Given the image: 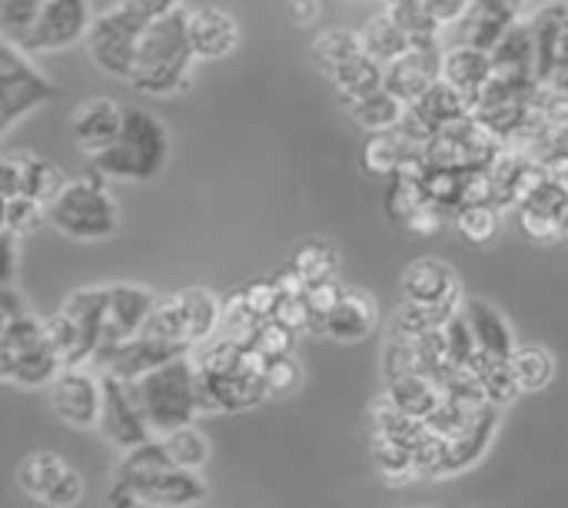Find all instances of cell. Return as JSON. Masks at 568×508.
Returning <instances> with one entry per match:
<instances>
[{
    "mask_svg": "<svg viewBox=\"0 0 568 508\" xmlns=\"http://www.w3.org/2000/svg\"><path fill=\"white\" fill-rule=\"evenodd\" d=\"M193 40H190V13L180 7L163 20H153L136 47V67H133V87L143 93H180L190 87L186 67L193 60Z\"/></svg>",
    "mask_w": 568,
    "mask_h": 508,
    "instance_id": "1",
    "label": "cell"
},
{
    "mask_svg": "<svg viewBox=\"0 0 568 508\" xmlns=\"http://www.w3.org/2000/svg\"><path fill=\"white\" fill-rule=\"evenodd\" d=\"M130 393H133L136 409L143 413V419L156 439L170 436L183 426H193V419L200 413L193 356L173 359V363L140 376V379H133Z\"/></svg>",
    "mask_w": 568,
    "mask_h": 508,
    "instance_id": "2",
    "label": "cell"
},
{
    "mask_svg": "<svg viewBox=\"0 0 568 508\" xmlns=\"http://www.w3.org/2000/svg\"><path fill=\"white\" fill-rule=\"evenodd\" d=\"M166 153H170V140H166L163 123L140 106H126L120 136L106 150L90 156V170L103 176L143 183V180H153L166 166Z\"/></svg>",
    "mask_w": 568,
    "mask_h": 508,
    "instance_id": "3",
    "label": "cell"
},
{
    "mask_svg": "<svg viewBox=\"0 0 568 508\" xmlns=\"http://www.w3.org/2000/svg\"><path fill=\"white\" fill-rule=\"evenodd\" d=\"M63 373V359L47 339L43 323L30 319L27 313L3 323L0 333V376L20 389L50 386Z\"/></svg>",
    "mask_w": 568,
    "mask_h": 508,
    "instance_id": "4",
    "label": "cell"
},
{
    "mask_svg": "<svg viewBox=\"0 0 568 508\" xmlns=\"http://www.w3.org/2000/svg\"><path fill=\"white\" fill-rule=\"evenodd\" d=\"M93 176L67 183L63 193L47 206L50 223L70 236V240H106L120 230V216L116 206L103 186V173L90 170Z\"/></svg>",
    "mask_w": 568,
    "mask_h": 508,
    "instance_id": "5",
    "label": "cell"
},
{
    "mask_svg": "<svg viewBox=\"0 0 568 508\" xmlns=\"http://www.w3.org/2000/svg\"><path fill=\"white\" fill-rule=\"evenodd\" d=\"M220 319H223V303L210 289L190 286V289L156 299L143 333L196 346V343H206L213 333H220Z\"/></svg>",
    "mask_w": 568,
    "mask_h": 508,
    "instance_id": "6",
    "label": "cell"
},
{
    "mask_svg": "<svg viewBox=\"0 0 568 508\" xmlns=\"http://www.w3.org/2000/svg\"><path fill=\"white\" fill-rule=\"evenodd\" d=\"M150 23H140L133 13H126L123 7L103 10L93 17L90 30H87V50L93 57V63L120 80H133V67H136V47L140 37Z\"/></svg>",
    "mask_w": 568,
    "mask_h": 508,
    "instance_id": "7",
    "label": "cell"
},
{
    "mask_svg": "<svg viewBox=\"0 0 568 508\" xmlns=\"http://www.w3.org/2000/svg\"><path fill=\"white\" fill-rule=\"evenodd\" d=\"M503 140L476 120V113H466L443 126L436 140L426 146L429 166H449V170H486L503 153Z\"/></svg>",
    "mask_w": 568,
    "mask_h": 508,
    "instance_id": "8",
    "label": "cell"
},
{
    "mask_svg": "<svg viewBox=\"0 0 568 508\" xmlns=\"http://www.w3.org/2000/svg\"><path fill=\"white\" fill-rule=\"evenodd\" d=\"M17 489L47 508H73L83 502V476L57 453H33L17 466Z\"/></svg>",
    "mask_w": 568,
    "mask_h": 508,
    "instance_id": "9",
    "label": "cell"
},
{
    "mask_svg": "<svg viewBox=\"0 0 568 508\" xmlns=\"http://www.w3.org/2000/svg\"><path fill=\"white\" fill-rule=\"evenodd\" d=\"M93 17L87 0H43L33 23L13 40L23 53H47V50H63L87 37Z\"/></svg>",
    "mask_w": 568,
    "mask_h": 508,
    "instance_id": "10",
    "label": "cell"
},
{
    "mask_svg": "<svg viewBox=\"0 0 568 508\" xmlns=\"http://www.w3.org/2000/svg\"><path fill=\"white\" fill-rule=\"evenodd\" d=\"M156 306V296L143 286H106V306H103V326H100V349L93 363L100 366L113 349L130 343L143 333L150 313Z\"/></svg>",
    "mask_w": 568,
    "mask_h": 508,
    "instance_id": "11",
    "label": "cell"
},
{
    "mask_svg": "<svg viewBox=\"0 0 568 508\" xmlns=\"http://www.w3.org/2000/svg\"><path fill=\"white\" fill-rule=\"evenodd\" d=\"M266 396H270L266 376L263 373H253V369H246L240 363L233 369H226V373L196 369L200 413H240V409L260 406Z\"/></svg>",
    "mask_w": 568,
    "mask_h": 508,
    "instance_id": "12",
    "label": "cell"
},
{
    "mask_svg": "<svg viewBox=\"0 0 568 508\" xmlns=\"http://www.w3.org/2000/svg\"><path fill=\"white\" fill-rule=\"evenodd\" d=\"M116 479L146 508H193L206 502V482L193 469L166 466V469L133 473V476H116Z\"/></svg>",
    "mask_w": 568,
    "mask_h": 508,
    "instance_id": "13",
    "label": "cell"
},
{
    "mask_svg": "<svg viewBox=\"0 0 568 508\" xmlns=\"http://www.w3.org/2000/svg\"><path fill=\"white\" fill-rule=\"evenodd\" d=\"M100 386H103V409H100V433L106 443H113L116 449L130 453L136 446H146L150 439H156L143 419V413L136 409V399L130 393V383L113 376V373H100Z\"/></svg>",
    "mask_w": 568,
    "mask_h": 508,
    "instance_id": "14",
    "label": "cell"
},
{
    "mask_svg": "<svg viewBox=\"0 0 568 508\" xmlns=\"http://www.w3.org/2000/svg\"><path fill=\"white\" fill-rule=\"evenodd\" d=\"M0 87H3V130L13 126L23 113L57 96V87L47 83L27 63L23 50L10 40H3V53H0Z\"/></svg>",
    "mask_w": 568,
    "mask_h": 508,
    "instance_id": "15",
    "label": "cell"
},
{
    "mask_svg": "<svg viewBox=\"0 0 568 508\" xmlns=\"http://www.w3.org/2000/svg\"><path fill=\"white\" fill-rule=\"evenodd\" d=\"M183 356H193V346L190 343H176V339H163V336H153V333H140L133 336L130 343H123L120 349H113L103 363H100V373H113L126 383L173 363V359H183Z\"/></svg>",
    "mask_w": 568,
    "mask_h": 508,
    "instance_id": "16",
    "label": "cell"
},
{
    "mask_svg": "<svg viewBox=\"0 0 568 508\" xmlns=\"http://www.w3.org/2000/svg\"><path fill=\"white\" fill-rule=\"evenodd\" d=\"M50 406L53 413L73 426V429H93L100 426V409H103V386L80 366L63 369L50 383Z\"/></svg>",
    "mask_w": 568,
    "mask_h": 508,
    "instance_id": "17",
    "label": "cell"
},
{
    "mask_svg": "<svg viewBox=\"0 0 568 508\" xmlns=\"http://www.w3.org/2000/svg\"><path fill=\"white\" fill-rule=\"evenodd\" d=\"M529 23L536 37V80L552 87L556 77L568 70V0L549 3Z\"/></svg>",
    "mask_w": 568,
    "mask_h": 508,
    "instance_id": "18",
    "label": "cell"
},
{
    "mask_svg": "<svg viewBox=\"0 0 568 508\" xmlns=\"http://www.w3.org/2000/svg\"><path fill=\"white\" fill-rule=\"evenodd\" d=\"M0 183H3V200L30 196V200H40L43 206H50L67 186L63 173L53 163H47L40 156H23V153L7 156L0 163Z\"/></svg>",
    "mask_w": 568,
    "mask_h": 508,
    "instance_id": "19",
    "label": "cell"
},
{
    "mask_svg": "<svg viewBox=\"0 0 568 508\" xmlns=\"http://www.w3.org/2000/svg\"><path fill=\"white\" fill-rule=\"evenodd\" d=\"M496 429H499V406L486 403L459 433H453L446 439V449H443V463H439L436 479H446V476H456V473L476 466L486 456V449L493 446Z\"/></svg>",
    "mask_w": 568,
    "mask_h": 508,
    "instance_id": "20",
    "label": "cell"
},
{
    "mask_svg": "<svg viewBox=\"0 0 568 508\" xmlns=\"http://www.w3.org/2000/svg\"><path fill=\"white\" fill-rule=\"evenodd\" d=\"M443 77L439 47H409L403 57L386 63V90L403 103H416Z\"/></svg>",
    "mask_w": 568,
    "mask_h": 508,
    "instance_id": "21",
    "label": "cell"
},
{
    "mask_svg": "<svg viewBox=\"0 0 568 508\" xmlns=\"http://www.w3.org/2000/svg\"><path fill=\"white\" fill-rule=\"evenodd\" d=\"M519 7L513 0H473L469 13L459 20V33L456 43L466 47H479L486 53H493L499 47V40L519 23Z\"/></svg>",
    "mask_w": 568,
    "mask_h": 508,
    "instance_id": "22",
    "label": "cell"
},
{
    "mask_svg": "<svg viewBox=\"0 0 568 508\" xmlns=\"http://www.w3.org/2000/svg\"><path fill=\"white\" fill-rule=\"evenodd\" d=\"M70 126H73V143L83 153L97 156L100 150H106L120 136V130H123V110L113 100L97 96V100H87V103H80L73 110Z\"/></svg>",
    "mask_w": 568,
    "mask_h": 508,
    "instance_id": "23",
    "label": "cell"
},
{
    "mask_svg": "<svg viewBox=\"0 0 568 508\" xmlns=\"http://www.w3.org/2000/svg\"><path fill=\"white\" fill-rule=\"evenodd\" d=\"M406 303H429V306H456L459 303V280L439 260H416L406 266L399 280Z\"/></svg>",
    "mask_w": 568,
    "mask_h": 508,
    "instance_id": "24",
    "label": "cell"
},
{
    "mask_svg": "<svg viewBox=\"0 0 568 508\" xmlns=\"http://www.w3.org/2000/svg\"><path fill=\"white\" fill-rule=\"evenodd\" d=\"M190 40H193V53L200 60H220L236 50L240 27L233 23L230 13H223L216 7H200L190 13Z\"/></svg>",
    "mask_w": 568,
    "mask_h": 508,
    "instance_id": "25",
    "label": "cell"
},
{
    "mask_svg": "<svg viewBox=\"0 0 568 508\" xmlns=\"http://www.w3.org/2000/svg\"><path fill=\"white\" fill-rule=\"evenodd\" d=\"M443 77L459 87L466 96H476L489 87V80L496 77L493 67V53L479 50V47H466V43H453V50L443 53Z\"/></svg>",
    "mask_w": 568,
    "mask_h": 508,
    "instance_id": "26",
    "label": "cell"
},
{
    "mask_svg": "<svg viewBox=\"0 0 568 508\" xmlns=\"http://www.w3.org/2000/svg\"><path fill=\"white\" fill-rule=\"evenodd\" d=\"M463 316H466V323H469V329H473V336H476V343H479L483 353L499 356V359H513V353H516L513 326L506 323V316L493 303L469 299L463 306Z\"/></svg>",
    "mask_w": 568,
    "mask_h": 508,
    "instance_id": "27",
    "label": "cell"
},
{
    "mask_svg": "<svg viewBox=\"0 0 568 508\" xmlns=\"http://www.w3.org/2000/svg\"><path fill=\"white\" fill-rule=\"evenodd\" d=\"M369 433H373V443H399V446H409L413 453L429 439V426L423 419L396 409V403L389 396H383L369 409Z\"/></svg>",
    "mask_w": 568,
    "mask_h": 508,
    "instance_id": "28",
    "label": "cell"
},
{
    "mask_svg": "<svg viewBox=\"0 0 568 508\" xmlns=\"http://www.w3.org/2000/svg\"><path fill=\"white\" fill-rule=\"evenodd\" d=\"M373 326H376V303L359 289H346L339 306L323 319V333L339 343L366 339L373 333Z\"/></svg>",
    "mask_w": 568,
    "mask_h": 508,
    "instance_id": "29",
    "label": "cell"
},
{
    "mask_svg": "<svg viewBox=\"0 0 568 508\" xmlns=\"http://www.w3.org/2000/svg\"><path fill=\"white\" fill-rule=\"evenodd\" d=\"M493 67L496 77H509V80H536V37H532V23L519 20L493 50Z\"/></svg>",
    "mask_w": 568,
    "mask_h": 508,
    "instance_id": "30",
    "label": "cell"
},
{
    "mask_svg": "<svg viewBox=\"0 0 568 508\" xmlns=\"http://www.w3.org/2000/svg\"><path fill=\"white\" fill-rule=\"evenodd\" d=\"M343 106L369 130V133H379V130H396L403 113H406V103L383 87L376 90H366V93H339Z\"/></svg>",
    "mask_w": 568,
    "mask_h": 508,
    "instance_id": "31",
    "label": "cell"
},
{
    "mask_svg": "<svg viewBox=\"0 0 568 508\" xmlns=\"http://www.w3.org/2000/svg\"><path fill=\"white\" fill-rule=\"evenodd\" d=\"M386 396L396 403V409H403V413H409V416H416V419H423V423H426V419L443 406V399H446L443 386L433 383V379H426V376L389 379Z\"/></svg>",
    "mask_w": 568,
    "mask_h": 508,
    "instance_id": "32",
    "label": "cell"
},
{
    "mask_svg": "<svg viewBox=\"0 0 568 508\" xmlns=\"http://www.w3.org/2000/svg\"><path fill=\"white\" fill-rule=\"evenodd\" d=\"M413 106H419V113L436 126V130H443V126H449L453 120H459V116H466V113H473V96H466L459 87H453L446 77H439Z\"/></svg>",
    "mask_w": 568,
    "mask_h": 508,
    "instance_id": "33",
    "label": "cell"
},
{
    "mask_svg": "<svg viewBox=\"0 0 568 508\" xmlns=\"http://www.w3.org/2000/svg\"><path fill=\"white\" fill-rule=\"evenodd\" d=\"M469 369L479 376L486 399H489L493 406H499V409L509 406V403L523 393V386H519V379H516V369H513V359H499V356H489V353L479 349V353L473 356Z\"/></svg>",
    "mask_w": 568,
    "mask_h": 508,
    "instance_id": "34",
    "label": "cell"
},
{
    "mask_svg": "<svg viewBox=\"0 0 568 508\" xmlns=\"http://www.w3.org/2000/svg\"><path fill=\"white\" fill-rule=\"evenodd\" d=\"M469 173L473 170H449V166H429L423 170V190L426 200L443 210L446 216H453L463 203H466V190H469Z\"/></svg>",
    "mask_w": 568,
    "mask_h": 508,
    "instance_id": "35",
    "label": "cell"
},
{
    "mask_svg": "<svg viewBox=\"0 0 568 508\" xmlns=\"http://www.w3.org/2000/svg\"><path fill=\"white\" fill-rule=\"evenodd\" d=\"M389 17L406 30L413 47H439L443 23L429 10V0H396L389 3Z\"/></svg>",
    "mask_w": 568,
    "mask_h": 508,
    "instance_id": "36",
    "label": "cell"
},
{
    "mask_svg": "<svg viewBox=\"0 0 568 508\" xmlns=\"http://www.w3.org/2000/svg\"><path fill=\"white\" fill-rule=\"evenodd\" d=\"M456 316V306H429V303H406L396 309L393 323H389V336H403V339H416L429 329L446 326Z\"/></svg>",
    "mask_w": 568,
    "mask_h": 508,
    "instance_id": "37",
    "label": "cell"
},
{
    "mask_svg": "<svg viewBox=\"0 0 568 508\" xmlns=\"http://www.w3.org/2000/svg\"><path fill=\"white\" fill-rule=\"evenodd\" d=\"M326 77L333 80V87L339 93H366V90H376L386 83V63H379L369 53H359V57L339 63L336 70H329Z\"/></svg>",
    "mask_w": 568,
    "mask_h": 508,
    "instance_id": "38",
    "label": "cell"
},
{
    "mask_svg": "<svg viewBox=\"0 0 568 508\" xmlns=\"http://www.w3.org/2000/svg\"><path fill=\"white\" fill-rule=\"evenodd\" d=\"M363 43H366V53L376 57L379 63H393L396 57H403L413 47V40L406 37V30L389 13H383V17H376V20L366 23Z\"/></svg>",
    "mask_w": 568,
    "mask_h": 508,
    "instance_id": "39",
    "label": "cell"
},
{
    "mask_svg": "<svg viewBox=\"0 0 568 508\" xmlns=\"http://www.w3.org/2000/svg\"><path fill=\"white\" fill-rule=\"evenodd\" d=\"M359 53H366L363 33H353V30H346V27H329V30H323V33L316 37V43H313V57L320 60V67H323L326 73L336 70L339 63L359 57Z\"/></svg>",
    "mask_w": 568,
    "mask_h": 508,
    "instance_id": "40",
    "label": "cell"
},
{
    "mask_svg": "<svg viewBox=\"0 0 568 508\" xmlns=\"http://www.w3.org/2000/svg\"><path fill=\"white\" fill-rule=\"evenodd\" d=\"M160 443H163L170 463L180 466V469L200 473L210 463V443H206V436L196 426H183V429H176L170 436H160Z\"/></svg>",
    "mask_w": 568,
    "mask_h": 508,
    "instance_id": "41",
    "label": "cell"
},
{
    "mask_svg": "<svg viewBox=\"0 0 568 508\" xmlns=\"http://www.w3.org/2000/svg\"><path fill=\"white\" fill-rule=\"evenodd\" d=\"M453 223H456V233L476 246L483 243H493L496 233H499V206L493 203H463L456 213H453Z\"/></svg>",
    "mask_w": 568,
    "mask_h": 508,
    "instance_id": "42",
    "label": "cell"
},
{
    "mask_svg": "<svg viewBox=\"0 0 568 508\" xmlns=\"http://www.w3.org/2000/svg\"><path fill=\"white\" fill-rule=\"evenodd\" d=\"M513 369H516V379L526 393H539L552 383L556 376V363H552V353L542 349V346H516L513 353Z\"/></svg>",
    "mask_w": 568,
    "mask_h": 508,
    "instance_id": "43",
    "label": "cell"
},
{
    "mask_svg": "<svg viewBox=\"0 0 568 508\" xmlns=\"http://www.w3.org/2000/svg\"><path fill=\"white\" fill-rule=\"evenodd\" d=\"M293 270H296L310 286H316V283H329V280H336L339 260H336V250H333L329 243H323V240H310V243H303V246L296 250V256H293Z\"/></svg>",
    "mask_w": 568,
    "mask_h": 508,
    "instance_id": "44",
    "label": "cell"
},
{
    "mask_svg": "<svg viewBox=\"0 0 568 508\" xmlns=\"http://www.w3.org/2000/svg\"><path fill=\"white\" fill-rule=\"evenodd\" d=\"M386 206H389V216L399 220V223H406L416 210L429 206L426 190H423V170L419 173H413V170L396 173L393 183H389V203Z\"/></svg>",
    "mask_w": 568,
    "mask_h": 508,
    "instance_id": "45",
    "label": "cell"
},
{
    "mask_svg": "<svg viewBox=\"0 0 568 508\" xmlns=\"http://www.w3.org/2000/svg\"><path fill=\"white\" fill-rule=\"evenodd\" d=\"M250 346H256V349L273 363V359L293 356L296 333H293V329H286V326H280L276 319H263V326L256 329V336H253V343H250Z\"/></svg>",
    "mask_w": 568,
    "mask_h": 508,
    "instance_id": "46",
    "label": "cell"
},
{
    "mask_svg": "<svg viewBox=\"0 0 568 508\" xmlns=\"http://www.w3.org/2000/svg\"><path fill=\"white\" fill-rule=\"evenodd\" d=\"M47 206L30 196H10L3 200V230L10 233H30L43 220Z\"/></svg>",
    "mask_w": 568,
    "mask_h": 508,
    "instance_id": "47",
    "label": "cell"
},
{
    "mask_svg": "<svg viewBox=\"0 0 568 508\" xmlns=\"http://www.w3.org/2000/svg\"><path fill=\"white\" fill-rule=\"evenodd\" d=\"M443 333H446L449 356H453L456 369L469 366V363H473V356L479 353V343H476V336H473V329H469L466 316H463V313H456V316L443 326Z\"/></svg>",
    "mask_w": 568,
    "mask_h": 508,
    "instance_id": "48",
    "label": "cell"
},
{
    "mask_svg": "<svg viewBox=\"0 0 568 508\" xmlns=\"http://www.w3.org/2000/svg\"><path fill=\"white\" fill-rule=\"evenodd\" d=\"M519 226L529 240L536 243H559V226L562 220L552 216V213H542V210H532V206H519Z\"/></svg>",
    "mask_w": 568,
    "mask_h": 508,
    "instance_id": "49",
    "label": "cell"
},
{
    "mask_svg": "<svg viewBox=\"0 0 568 508\" xmlns=\"http://www.w3.org/2000/svg\"><path fill=\"white\" fill-rule=\"evenodd\" d=\"M280 299H283V293H280L276 280H270V283H250V286L243 289V303L250 306V313H253L256 319H273Z\"/></svg>",
    "mask_w": 568,
    "mask_h": 508,
    "instance_id": "50",
    "label": "cell"
},
{
    "mask_svg": "<svg viewBox=\"0 0 568 508\" xmlns=\"http://www.w3.org/2000/svg\"><path fill=\"white\" fill-rule=\"evenodd\" d=\"M273 319H276L280 326L293 329V333H303V329L316 326V316H313L306 296H283L280 306H276V313H273Z\"/></svg>",
    "mask_w": 568,
    "mask_h": 508,
    "instance_id": "51",
    "label": "cell"
},
{
    "mask_svg": "<svg viewBox=\"0 0 568 508\" xmlns=\"http://www.w3.org/2000/svg\"><path fill=\"white\" fill-rule=\"evenodd\" d=\"M303 383V373H300V363L293 356H283V359H273L270 369H266V386H270V396H286V393H296Z\"/></svg>",
    "mask_w": 568,
    "mask_h": 508,
    "instance_id": "52",
    "label": "cell"
},
{
    "mask_svg": "<svg viewBox=\"0 0 568 508\" xmlns=\"http://www.w3.org/2000/svg\"><path fill=\"white\" fill-rule=\"evenodd\" d=\"M343 286L336 283V280H329V283H316V286H310L306 289V303H310V309H313V316H316V329L323 326V319L339 306V299H343Z\"/></svg>",
    "mask_w": 568,
    "mask_h": 508,
    "instance_id": "53",
    "label": "cell"
},
{
    "mask_svg": "<svg viewBox=\"0 0 568 508\" xmlns=\"http://www.w3.org/2000/svg\"><path fill=\"white\" fill-rule=\"evenodd\" d=\"M116 7L133 13L140 23H153V20H163L173 10H180V0H116Z\"/></svg>",
    "mask_w": 568,
    "mask_h": 508,
    "instance_id": "54",
    "label": "cell"
},
{
    "mask_svg": "<svg viewBox=\"0 0 568 508\" xmlns=\"http://www.w3.org/2000/svg\"><path fill=\"white\" fill-rule=\"evenodd\" d=\"M446 220H449V216L429 203V206L416 210V213L406 220V226H409L413 233H419V236H433V233H439V230H443V223H446Z\"/></svg>",
    "mask_w": 568,
    "mask_h": 508,
    "instance_id": "55",
    "label": "cell"
},
{
    "mask_svg": "<svg viewBox=\"0 0 568 508\" xmlns=\"http://www.w3.org/2000/svg\"><path fill=\"white\" fill-rule=\"evenodd\" d=\"M469 3L473 0H429V10L436 13V20L443 27H453V23H459L469 13Z\"/></svg>",
    "mask_w": 568,
    "mask_h": 508,
    "instance_id": "56",
    "label": "cell"
},
{
    "mask_svg": "<svg viewBox=\"0 0 568 508\" xmlns=\"http://www.w3.org/2000/svg\"><path fill=\"white\" fill-rule=\"evenodd\" d=\"M320 10H323L320 0H290V17H293V23H300V27L313 23V20L320 17Z\"/></svg>",
    "mask_w": 568,
    "mask_h": 508,
    "instance_id": "57",
    "label": "cell"
},
{
    "mask_svg": "<svg viewBox=\"0 0 568 508\" xmlns=\"http://www.w3.org/2000/svg\"><path fill=\"white\" fill-rule=\"evenodd\" d=\"M276 286H280V293H283V296H306V289H310V283H306L293 266H290L286 273H280V276H276Z\"/></svg>",
    "mask_w": 568,
    "mask_h": 508,
    "instance_id": "58",
    "label": "cell"
},
{
    "mask_svg": "<svg viewBox=\"0 0 568 508\" xmlns=\"http://www.w3.org/2000/svg\"><path fill=\"white\" fill-rule=\"evenodd\" d=\"M140 502H136V496L116 479V486H113V492H110V499H106V506L103 508H136Z\"/></svg>",
    "mask_w": 568,
    "mask_h": 508,
    "instance_id": "59",
    "label": "cell"
},
{
    "mask_svg": "<svg viewBox=\"0 0 568 508\" xmlns=\"http://www.w3.org/2000/svg\"><path fill=\"white\" fill-rule=\"evenodd\" d=\"M3 253H7V270H3V283L13 280V270H17V233L3 230Z\"/></svg>",
    "mask_w": 568,
    "mask_h": 508,
    "instance_id": "60",
    "label": "cell"
},
{
    "mask_svg": "<svg viewBox=\"0 0 568 508\" xmlns=\"http://www.w3.org/2000/svg\"><path fill=\"white\" fill-rule=\"evenodd\" d=\"M0 303H3V323H7V319H17V316H23V309H20V299L13 296V289H10V286H3V293H0Z\"/></svg>",
    "mask_w": 568,
    "mask_h": 508,
    "instance_id": "61",
    "label": "cell"
},
{
    "mask_svg": "<svg viewBox=\"0 0 568 508\" xmlns=\"http://www.w3.org/2000/svg\"><path fill=\"white\" fill-rule=\"evenodd\" d=\"M559 243H566L568 246V213L562 216V226H559Z\"/></svg>",
    "mask_w": 568,
    "mask_h": 508,
    "instance_id": "62",
    "label": "cell"
},
{
    "mask_svg": "<svg viewBox=\"0 0 568 508\" xmlns=\"http://www.w3.org/2000/svg\"><path fill=\"white\" fill-rule=\"evenodd\" d=\"M552 87H556V90H566V93H568V70H566V73H559V77H556V83H552Z\"/></svg>",
    "mask_w": 568,
    "mask_h": 508,
    "instance_id": "63",
    "label": "cell"
},
{
    "mask_svg": "<svg viewBox=\"0 0 568 508\" xmlns=\"http://www.w3.org/2000/svg\"><path fill=\"white\" fill-rule=\"evenodd\" d=\"M513 3H516V7H523V3H526V0H513Z\"/></svg>",
    "mask_w": 568,
    "mask_h": 508,
    "instance_id": "64",
    "label": "cell"
}]
</instances>
